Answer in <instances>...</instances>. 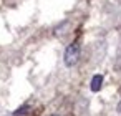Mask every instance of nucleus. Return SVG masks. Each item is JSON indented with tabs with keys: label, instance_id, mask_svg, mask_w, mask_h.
Returning <instances> with one entry per match:
<instances>
[{
	"label": "nucleus",
	"instance_id": "nucleus-1",
	"mask_svg": "<svg viewBox=\"0 0 121 116\" xmlns=\"http://www.w3.org/2000/svg\"><path fill=\"white\" fill-rule=\"evenodd\" d=\"M80 60V45L75 42V43H70L65 50V55H63V61L66 66H75Z\"/></svg>",
	"mask_w": 121,
	"mask_h": 116
},
{
	"label": "nucleus",
	"instance_id": "nucleus-2",
	"mask_svg": "<svg viewBox=\"0 0 121 116\" xmlns=\"http://www.w3.org/2000/svg\"><path fill=\"white\" fill-rule=\"evenodd\" d=\"M101 86H103V75H95L93 78H91V85H90V88H91V91H99L101 90Z\"/></svg>",
	"mask_w": 121,
	"mask_h": 116
},
{
	"label": "nucleus",
	"instance_id": "nucleus-3",
	"mask_svg": "<svg viewBox=\"0 0 121 116\" xmlns=\"http://www.w3.org/2000/svg\"><path fill=\"white\" fill-rule=\"evenodd\" d=\"M27 109H28V106H22V108H18V109H17V111H15L13 114H15V116H20V114H25V113H27Z\"/></svg>",
	"mask_w": 121,
	"mask_h": 116
},
{
	"label": "nucleus",
	"instance_id": "nucleus-4",
	"mask_svg": "<svg viewBox=\"0 0 121 116\" xmlns=\"http://www.w3.org/2000/svg\"><path fill=\"white\" fill-rule=\"evenodd\" d=\"M118 111L121 113V101H119V104H118Z\"/></svg>",
	"mask_w": 121,
	"mask_h": 116
},
{
	"label": "nucleus",
	"instance_id": "nucleus-5",
	"mask_svg": "<svg viewBox=\"0 0 121 116\" xmlns=\"http://www.w3.org/2000/svg\"><path fill=\"white\" fill-rule=\"evenodd\" d=\"M53 116H58V114H53Z\"/></svg>",
	"mask_w": 121,
	"mask_h": 116
}]
</instances>
